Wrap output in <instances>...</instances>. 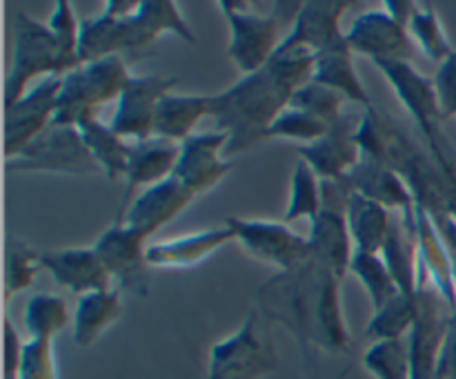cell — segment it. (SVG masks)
Returning a JSON list of instances; mask_svg holds the SVG:
<instances>
[{
  "label": "cell",
  "instance_id": "1",
  "mask_svg": "<svg viewBox=\"0 0 456 379\" xmlns=\"http://www.w3.org/2000/svg\"><path fill=\"white\" fill-rule=\"evenodd\" d=\"M341 279L316 259L279 270L256 290L258 310L292 334L305 352L350 355L354 350L341 308Z\"/></svg>",
  "mask_w": 456,
  "mask_h": 379
},
{
  "label": "cell",
  "instance_id": "2",
  "mask_svg": "<svg viewBox=\"0 0 456 379\" xmlns=\"http://www.w3.org/2000/svg\"><path fill=\"white\" fill-rule=\"evenodd\" d=\"M361 154L399 174L412 192L414 205L432 218L456 221V161L441 163L428 147L419 145L408 129L386 110H365L356 129Z\"/></svg>",
  "mask_w": 456,
  "mask_h": 379
},
{
  "label": "cell",
  "instance_id": "3",
  "mask_svg": "<svg viewBox=\"0 0 456 379\" xmlns=\"http://www.w3.org/2000/svg\"><path fill=\"white\" fill-rule=\"evenodd\" d=\"M292 94L294 89L267 67L214 94L209 116L218 132L227 134L225 152H243L267 138L274 120L289 107Z\"/></svg>",
  "mask_w": 456,
  "mask_h": 379
},
{
  "label": "cell",
  "instance_id": "4",
  "mask_svg": "<svg viewBox=\"0 0 456 379\" xmlns=\"http://www.w3.org/2000/svg\"><path fill=\"white\" fill-rule=\"evenodd\" d=\"M221 13L230 25V47L227 58L243 76L256 74L270 62L279 49V34L283 27H294L303 3H272V13L248 12V3L221 0Z\"/></svg>",
  "mask_w": 456,
  "mask_h": 379
},
{
  "label": "cell",
  "instance_id": "5",
  "mask_svg": "<svg viewBox=\"0 0 456 379\" xmlns=\"http://www.w3.org/2000/svg\"><path fill=\"white\" fill-rule=\"evenodd\" d=\"M129 78L132 74L120 56L102 58L69 71L62 76L52 125L80 128L87 120L98 119V107L118 101Z\"/></svg>",
  "mask_w": 456,
  "mask_h": 379
},
{
  "label": "cell",
  "instance_id": "6",
  "mask_svg": "<svg viewBox=\"0 0 456 379\" xmlns=\"http://www.w3.org/2000/svg\"><path fill=\"white\" fill-rule=\"evenodd\" d=\"M374 65L386 76L387 83L395 87L401 105L419 125V129H421L428 141V150L436 156V161H441V163L456 161L454 147L450 145L444 129H441V123L445 119L441 114L435 78H428L426 74H421L412 62L374 61Z\"/></svg>",
  "mask_w": 456,
  "mask_h": 379
},
{
  "label": "cell",
  "instance_id": "7",
  "mask_svg": "<svg viewBox=\"0 0 456 379\" xmlns=\"http://www.w3.org/2000/svg\"><path fill=\"white\" fill-rule=\"evenodd\" d=\"M49 76H65L52 29L25 12H18L13 25L12 67L4 83V107L20 101L36 78L43 80Z\"/></svg>",
  "mask_w": 456,
  "mask_h": 379
},
{
  "label": "cell",
  "instance_id": "8",
  "mask_svg": "<svg viewBox=\"0 0 456 379\" xmlns=\"http://www.w3.org/2000/svg\"><path fill=\"white\" fill-rule=\"evenodd\" d=\"M279 368L281 359L258 312H249L234 334L209 348L208 379H263Z\"/></svg>",
  "mask_w": 456,
  "mask_h": 379
},
{
  "label": "cell",
  "instance_id": "9",
  "mask_svg": "<svg viewBox=\"0 0 456 379\" xmlns=\"http://www.w3.org/2000/svg\"><path fill=\"white\" fill-rule=\"evenodd\" d=\"M454 312L456 310L445 301L444 294L419 270L417 321L405 337L412 379H436L441 350H444L450 319Z\"/></svg>",
  "mask_w": 456,
  "mask_h": 379
},
{
  "label": "cell",
  "instance_id": "10",
  "mask_svg": "<svg viewBox=\"0 0 456 379\" xmlns=\"http://www.w3.org/2000/svg\"><path fill=\"white\" fill-rule=\"evenodd\" d=\"M7 168L12 172H45L65 177H89L101 172L92 152L85 145L80 129L65 125H52L45 129L25 150L7 159Z\"/></svg>",
  "mask_w": 456,
  "mask_h": 379
},
{
  "label": "cell",
  "instance_id": "11",
  "mask_svg": "<svg viewBox=\"0 0 456 379\" xmlns=\"http://www.w3.org/2000/svg\"><path fill=\"white\" fill-rule=\"evenodd\" d=\"M147 239L150 236L142 235L136 227L116 221L94 243V250L111 279L118 281L120 288L136 297L150 294V272H147L150 270V263H147L150 243Z\"/></svg>",
  "mask_w": 456,
  "mask_h": 379
},
{
  "label": "cell",
  "instance_id": "12",
  "mask_svg": "<svg viewBox=\"0 0 456 379\" xmlns=\"http://www.w3.org/2000/svg\"><path fill=\"white\" fill-rule=\"evenodd\" d=\"M225 223L234 230L236 241L254 259L270 263L279 270H289L312 257L310 241L289 230L288 223L240 217H230Z\"/></svg>",
  "mask_w": 456,
  "mask_h": 379
},
{
  "label": "cell",
  "instance_id": "13",
  "mask_svg": "<svg viewBox=\"0 0 456 379\" xmlns=\"http://www.w3.org/2000/svg\"><path fill=\"white\" fill-rule=\"evenodd\" d=\"M174 85H176L174 76L132 74L116 101L114 119L110 123L111 129L123 138H134V143L154 136L156 111L163 96L172 92Z\"/></svg>",
  "mask_w": 456,
  "mask_h": 379
},
{
  "label": "cell",
  "instance_id": "14",
  "mask_svg": "<svg viewBox=\"0 0 456 379\" xmlns=\"http://www.w3.org/2000/svg\"><path fill=\"white\" fill-rule=\"evenodd\" d=\"M61 85L62 76H49V78L31 85L20 101L7 107V119H4V154L7 159L16 156L31 141H36L45 129L52 128Z\"/></svg>",
  "mask_w": 456,
  "mask_h": 379
},
{
  "label": "cell",
  "instance_id": "15",
  "mask_svg": "<svg viewBox=\"0 0 456 379\" xmlns=\"http://www.w3.org/2000/svg\"><path fill=\"white\" fill-rule=\"evenodd\" d=\"M350 49L374 61L412 62L414 49L410 31L392 21L386 12H365L346 31Z\"/></svg>",
  "mask_w": 456,
  "mask_h": 379
},
{
  "label": "cell",
  "instance_id": "16",
  "mask_svg": "<svg viewBox=\"0 0 456 379\" xmlns=\"http://www.w3.org/2000/svg\"><path fill=\"white\" fill-rule=\"evenodd\" d=\"M225 147L227 134L218 132V129L190 136L185 143H181V156H178L176 169H174V178H178L196 196L209 192L232 169V163L221 159Z\"/></svg>",
  "mask_w": 456,
  "mask_h": 379
},
{
  "label": "cell",
  "instance_id": "17",
  "mask_svg": "<svg viewBox=\"0 0 456 379\" xmlns=\"http://www.w3.org/2000/svg\"><path fill=\"white\" fill-rule=\"evenodd\" d=\"M194 199V192L187 190L178 178L169 177L165 178L163 183H156V185L142 190L141 194L129 203L127 212H125L123 218H118V221L127 223V226L141 230L142 235L151 236L156 235L160 227L172 223L178 214L185 212Z\"/></svg>",
  "mask_w": 456,
  "mask_h": 379
},
{
  "label": "cell",
  "instance_id": "18",
  "mask_svg": "<svg viewBox=\"0 0 456 379\" xmlns=\"http://www.w3.org/2000/svg\"><path fill=\"white\" fill-rule=\"evenodd\" d=\"M350 7H354L352 0H305L297 22L279 47H307L321 54L341 43L346 38L341 18Z\"/></svg>",
  "mask_w": 456,
  "mask_h": 379
},
{
  "label": "cell",
  "instance_id": "19",
  "mask_svg": "<svg viewBox=\"0 0 456 379\" xmlns=\"http://www.w3.org/2000/svg\"><path fill=\"white\" fill-rule=\"evenodd\" d=\"M356 129H359V123L352 116L343 114V119L334 123L325 136L310 145L298 147V156L314 169L321 181L346 177L361 161Z\"/></svg>",
  "mask_w": 456,
  "mask_h": 379
},
{
  "label": "cell",
  "instance_id": "20",
  "mask_svg": "<svg viewBox=\"0 0 456 379\" xmlns=\"http://www.w3.org/2000/svg\"><path fill=\"white\" fill-rule=\"evenodd\" d=\"M230 241H236V236L227 223L200 232H190V235L176 236V239L150 243L147 263L150 268H160V270H187V268L208 261V257L218 252Z\"/></svg>",
  "mask_w": 456,
  "mask_h": 379
},
{
  "label": "cell",
  "instance_id": "21",
  "mask_svg": "<svg viewBox=\"0 0 456 379\" xmlns=\"http://www.w3.org/2000/svg\"><path fill=\"white\" fill-rule=\"evenodd\" d=\"M381 257L399 285L401 294L417 299L419 290V230L417 205L392 214L390 235L381 250Z\"/></svg>",
  "mask_w": 456,
  "mask_h": 379
},
{
  "label": "cell",
  "instance_id": "22",
  "mask_svg": "<svg viewBox=\"0 0 456 379\" xmlns=\"http://www.w3.org/2000/svg\"><path fill=\"white\" fill-rule=\"evenodd\" d=\"M178 156H181V143L167 141V138L151 136L145 141L132 143V154H129L127 169H125V196L118 210V218L127 212L129 203H132L129 199L136 187H151L174 177Z\"/></svg>",
  "mask_w": 456,
  "mask_h": 379
},
{
  "label": "cell",
  "instance_id": "23",
  "mask_svg": "<svg viewBox=\"0 0 456 379\" xmlns=\"http://www.w3.org/2000/svg\"><path fill=\"white\" fill-rule=\"evenodd\" d=\"M43 270L78 297L96 290H110L111 276L94 248H62L43 252Z\"/></svg>",
  "mask_w": 456,
  "mask_h": 379
},
{
  "label": "cell",
  "instance_id": "24",
  "mask_svg": "<svg viewBox=\"0 0 456 379\" xmlns=\"http://www.w3.org/2000/svg\"><path fill=\"white\" fill-rule=\"evenodd\" d=\"M310 254L319 263L334 272L338 279L350 272L352 257H354V241L347 227L346 214L321 210L314 221H310Z\"/></svg>",
  "mask_w": 456,
  "mask_h": 379
},
{
  "label": "cell",
  "instance_id": "25",
  "mask_svg": "<svg viewBox=\"0 0 456 379\" xmlns=\"http://www.w3.org/2000/svg\"><path fill=\"white\" fill-rule=\"evenodd\" d=\"M129 31H132V52L150 47L165 34L178 36L187 45L196 43V36L191 34V27L187 25L181 7L172 0H141L136 12L129 16Z\"/></svg>",
  "mask_w": 456,
  "mask_h": 379
},
{
  "label": "cell",
  "instance_id": "26",
  "mask_svg": "<svg viewBox=\"0 0 456 379\" xmlns=\"http://www.w3.org/2000/svg\"><path fill=\"white\" fill-rule=\"evenodd\" d=\"M347 178H350L354 192L374 201V203L383 205L390 212H403V210L414 208L412 192L408 190L403 178L392 172L390 168H386V165L368 159V156L361 154V161L347 174Z\"/></svg>",
  "mask_w": 456,
  "mask_h": 379
},
{
  "label": "cell",
  "instance_id": "27",
  "mask_svg": "<svg viewBox=\"0 0 456 379\" xmlns=\"http://www.w3.org/2000/svg\"><path fill=\"white\" fill-rule=\"evenodd\" d=\"M120 52H132L129 16L118 18L102 12L101 16L80 21V65H89V62L102 61V58L110 56H120Z\"/></svg>",
  "mask_w": 456,
  "mask_h": 379
},
{
  "label": "cell",
  "instance_id": "28",
  "mask_svg": "<svg viewBox=\"0 0 456 379\" xmlns=\"http://www.w3.org/2000/svg\"><path fill=\"white\" fill-rule=\"evenodd\" d=\"M212 114V96L203 94H172L163 96L154 120V136L185 143L205 116Z\"/></svg>",
  "mask_w": 456,
  "mask_h": 379
},
{
  "label": "cell",
  "instance_id": "29",
  "mask_svg": "<svg viewBox=\"0 0 456 379\" xmlns=\"http://www.w3.org/2000/svg\"><path fill=\"white\" fill-rule=\"evenodd\" d=\"M417 230H419V270L430 279V284L445 297V301L456 310V288L452 263H450L448 248L444 236L436 230L435 221L423 210L417 208Z\"/></svg>",
  "mask_w": 456,
  "mask_h": 379
},
{
  "label": "cell",
  "instance_id": "30",
  "mask_svg": "<svg viewBox=\"0 0 456 379\" xmlns=\"http://www.w3.org/2000/svg\"><path fill=\"white\" fill-rule=\"evenodd\" d=\"M312 80L337 89L347 101L359 103L365 110L372 107V101H370L368 92H365L363 83H361L359 74H356L354 52H352L346 38L341 43L332 45L330 49H325V52L316 54L314 78Z\"/></svg>",
  "mask_w": 456,
  "mask_h": 379
},
{
  "label": "cell",
  "instance_id": "31",
  "mask_svg": "<svg viewBox=\"0 0 456 379\" xmlns=\"http://www.w3.org/2000/svg\"><path fill=\"white\" fill-rule=\"evenodd\" d=\"M123 315V299L118 290H96L78 297L74 315V342L76 346L89 348L101 339L110 325Z\"/></svg>",
  "mask_w": 456,
  "mask_h": 379
},
{
  "label": "cell",
  "instance_id": "32",
  "mask_svg": "<svg viewBox=\"0 0 456 379\" xmlns=\"http://www.w3.org/2000/svg\"><path fill=\"white\" fill-rule=\"evenodd\" d=\"M392 214L395 212L354 192L346 214L347 227H350L352 241H354V250L381 254L387 235H390Z\"/></svg>",
  "mask_w": 456,
  "mask_h": 379
},
{
  "label": "cell",
  "instance_id": "33",
  "mask_svg": "<svg viewBox=\"0 0 456 379\" xmlns=\"http://www.w3.org/2000/svg\"><path fill=\"white\" fill-rule=\"evenodd\" d=\"M78 129L80 134H83L85 145H87L94 161H96L98 168H101V172L105 174L110 181L125 178L129 154H132V143H127V138L116 134L114 129H111V125H105L98 119L87 120V123L80 125Z\"/></svg>",
  "mask_w": 456,
  "mask_h": 379
},
{
  "label": "cell",
  "instance_id": "34",
  "mask_svg": "<svg viewBox=\"0 0 456 379\" xmlns=\"http://www.w3.org/2000/svg\"><path fill=\"white\" fill-rule=\"evenodd\" d=\"M69 324L67 301L56 294H34L25 306V328L31 339H47L53 342L56 334Z\"/></svg>",
  "mask_w": 456,
  "mask_h": 379
},
{
  "label": "cell",
  "instance_id": "35",
  "mask_svg": "<svg viewBox=\"0 0 456 379\" xmlns=\"http://www.w3.org/2000/svg\"><path fill=\"white\" fill-rule=\"evenodd\" d=\"M350 272L356 279L363 284V288L368 290L370 303H372V310H381L390 299H395L401 292L399 285L392 279L390 270H387L386 261H383L381 254H370V252H359L354 250V257H352Z\"/></svg>",
  "mask_w": 456,
  "mask_h": 379
},
{
  "label": "cell",
  "instance_id": "36",
  "mask_svg": "<svg viewBox=\"0 0 456 379\" xmlns=\"http://www.w3.org/2000/svg\"><path fill=\"white\" fill-rule=\"evenodd\" d=\"M414 321H417V299H410L399 292L381 310L374 312L368 328H365V334L372 342L405 339L410 334V330H412Z\"/></svg>",
  "mask_w": 456,
  "mask_h": 379
},
{
  "label": "cell",
  "instance_id": "37",
  "mask_svg": "<svg viewBox=\"0 0 456 379\" xmlns=\"http://www.w3.org/2000/svg\"><path fill=\"white\" fill-rule=\"evenodd\" d=\"M361 364L374 379H412L405 339L372 342V346L363 352Z\"/></svg>",
  "mask_w": 456,
  "mask_h": 379
},
{
  "label": "cell",
  "instance_id": "38",
  "mask_svg": "<svg viewBox=\"0 0 456 379\" xmlns=\"http://www.w3.org/2000/svg\"><path fill=\"white\" fill-rule=\"evenodd\" d=\"M321 212V178L314 169L303 159L297 161L292 172V192H289V203L285 210L283 223L298 221V218H310L314 221Z\"/></svg>",
  "mask_w": 456,
  "mask_h": 379
},
{
  "label": "cell",
  "instance_id": "39",
  "mask_svg": "<svg viewBox=\"0 0 456 379\" xmlns=\"http://www.w3.org/2000/svg\"><path fill=\"white\" fill-rule=\"evenodd\" d=\"M346 101L347 98L341 92H337V89L316 83V80H310V83L303 85V87H298L292 94L289 105L301 111H307L310 116L323 120V123H328L332 128L334 123H338L343 119V105H346Z\"/></svg>",
  "mask_w": 456,
  "mask_h": 379
},
{
  "label": "cell",
  "instance_id": "40",
  "mask_svg": "<svg viewBox=\"0 0 456 379\" xmlns=\"http://www.w3.org/2000/svg\"><path fill=\"white\" fill-rule=\"evenodd\" d=\"M49 29H52L53 40L58 45V56L65 74L78 70V40H80V22L76 21L74 7L67 0H58L53 4V13L49 16Z\"/></svg>",
  "mask_w": 456,
  "mask_h": 379
},
{
  "label": "cell",
  "instance_id": "41",
  "mask_svg": "<svg viewBox=\"0 0 456 379\" xmlns=\"http://www.w3.org/2000/svg\"><path fill=\"white\" fill-rule=\"evenodd\" d=\"M408 31L412 34L414 43L423 49V54H426L430 61L439 62V65L454 52L452 43H450L448 34H445L444 25H441L439 13L435 12L432 4L419 7L417 16L410 22Z\"/></svg>",
  "mask_w": 456,
  "mask_h": 379
},
{
  "label": "cell",
  "instance_id": "42",
  "mask_svg": "<svg viewBox=\"0 0 456 379\" xmlns=\"http://www.w3.org/2000/svg\"><path fill=\"white\" fill-rule=\"evenodd\" d=\"M43 270V252H36L25 241L7 243V268H4V292L7 301L34 284L36 275Z\"/></svg>",
  "mask_w": 456,
  "mask_h": 379
},
{
  "label": "cell",
  "instance_id": "43",
  "mask_svg": "<svg viewBox=\"0 0 456 379\" xmlns=\"http://www.w3.org/2000/svg\"><path fill=\"white\" fill-rule=\"evenodd\" d=\"M265 67L297 92L314 78L316 54L307 47H279Z\"/></svg>",
  "mask_w": 456,
  "mask_h": 379
},
{
  "label": "cell",
  "instance_id": "44",
  "mask_svg": "<svg viewBox=\"0 0 456 379\" xmlns=\"http://www.w3.org/2000/svg\"><path fill=\"white\" fill-rule=\"evenodd\" d=\"M330 132V125L323 120L314 119L307 111L297 110L289 105L283 110V114L274 120V125L267 132V138H288V141H297L301 145H310V143L319 141L321 136Z\"/></svg>",
  "mask_w": 456,
  "mask_h": 379
},
{
  "label": "cell",
  "instance_id": "45",
  "mask_svg": "<svg viewBox=\"0 0 456 379\" xmlns=\"http://www.w3.org/2000/svg\"><path fill=\"white\" fill-rule=\"evenodd\" d=\"M18 379H61L56 348L47 339H27Z\"/></svg>",
  "mask_w": 456,
  "mask_h": 379
},
{
  "label": "cell",
  "instance_id": "46",
  "mask_svg": "<svg viewBox=\"0 0 456 379\" xmlns=\"http://www.w3.org/2000/svg\"><path fill=\"white\" fill-rule=\"evenodd\" d=\"M435 87L436 96H439L441 114H444L445 120L452 119V116H456V49L436 70Z\"/></svg>",
  "mask_w": 456,
  "mask_h": 379
},
{
  "label": "cell",
  "instance_id": "47",
  "mask_svg": "<svg viewBox=\"0 0 456 379\" xmlns=\"http://www.w3.org/2000/svg\"><path fill=\"white\" fill-rule=\"evenodd\" d=\"M25 342L9 319H4V379H18Z\"/></svg>",
  "mask_w": 456,
  "mask_h": 379
},
{
  "label": "cell",
  "instance_id": "48",
  "mask_svg": "<svg viewBox=\"0 0 456 379\" xmlns=\"http://www.w3.org/2000/svg\"><path fill=\"white\" fill-rule=\"evenodd\" d=\"M436 379H456V312L450 319L448 337H445L439 368H436Z\"/></svg>",
  "mask_w": 456,
  "mask_h": 379
},
{
  "label": "cell",
  "instance_id": "49",
  "mask_svg": "<svg viewBox=\"0 0 456 379\" xmlns=\"http://www.w3.org/2000/svg\"><path fill=\"white\" fill-rule=\"evenodd\" d=\"M383 7H386L387 16L399 22L401 27H405V29H408L410 22L419 12V4L414 0H386Z\"/></svg>",
  "mask_w": 456,
  "mask_h": 379
},
{
  "label": "cell",
  "instance_id": "50",
  "mask_svg": "<svg viewBox=\"0 0 456 379\" xmlns=\"http://www.w3.org/2000/svg\"><path fill=\"white\" fill-rule=\"evenodd\" d=\"M432 218V217H430ZM436 226V230L441 232L444 236V243L448 248L450 254V263H452V275H454V288H456V221L452 217H439L432 218Z\"/></svg>",
  "mask_w": 456,
  "mask_h": 379
},
{
  "label": "cell",
  "instance_id": "51",
  "mask_svg": "<svg viewBox=\"0 0 456 379\" xmlns=\"http://www.w3.org/2000/svg\"><path fill=\"white\" fill-rule=\"evenodd\" d=\"M347 373H350V368H346V370H343V373H341V375H338V377H337V379H346V377H347Z\"/></svg>",
  "mask_w": 456,
  "mask_h": 379
}]
</instances>
